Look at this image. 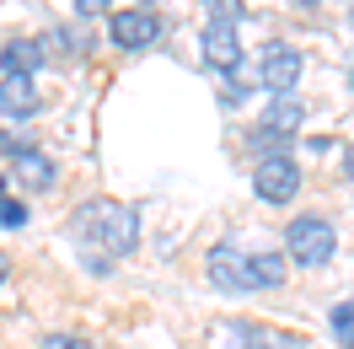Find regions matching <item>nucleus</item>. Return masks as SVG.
<instances>
[{"label":"nucleus","mask_w":354,"mask_h":349,"mask_svg":"<svg viewBox=\"0 0 354 349\" xmlns=\"http://www.w3.org/2000/svg\"><path fill=\"white\" fill-rule=\"evenodd\" d=\"M70 231L86 247V263H108V258L134 253L140 215H134L129 204H118V199H86V204L75 210V220H70Z\"/></svg>","instance_id":"nucleus-1"},{"label":"nucleus","mask_w":354,"mask_h":349,"mask_svg":"<svg viewBox=\"0 0 354 349\" xmlns=\"http://www.w3.org/2000/svg\"><path fill=\"white\" fill-rule=\"evenodd\" d=\"M333 247H338V231H333L328 215H301V220H290V231H285L290 263H301V269H322V263L333 258Z\"/></svg>","instance_id":"nucleus-2"},{"label":"nucleus","mask_w":354,"mask_h":349,"mask_svg":"<svg viewBox=\"0 0 354 349\" xmlns=\"http://www.w3.org/2000/svg\"><path fill=\"white\" fill-rule=\"evenodd\" d=\"M301 70H306V60H301V48L295 44H263V54H258V81H263L274 97H285V91L301 87Z\"/></svg>","instance_id":"nucleus-3"},{"label":"nucleus","mask_w":354,"mask_h":349,"mask_svg":"<svg viewBox=\"0 0 354 349\" xmlns=\"http://www.w3.org/2000/svg\"><path fill=\"white\" fill-rule=\"evenodd\" d=\"M252 188H258L263 204H290V199L301 194V167H295V156H263L258 172H252Z\"/></svg>","instance_id":"nucleus-4"},{"label":"nucleus","mask_w":354,"mask_h":349,"mask_svg":"<svg viewBox=\"0 0 354 349\" xmlns=\"http://www.w3.org/2000/svg\"><path fill=\"white\" fill-rule=\"evenodd\" d=\"M209 285H221V290H231V296L252 290V280H247V253L236 247V242L209 247Z\"/></svg>","instance_id":"nucleus-5"},{"label":"nucleus","mask_w":354,"mask_h":349,"mask_svg":"<svg viewBox=\"0 0 354 349\" xmlns=\"http://www.w3.org/2000/svg\"><path fill=\"white\" fill-rule=\"evenodd\" d=\"M161 38V17L145 11V6H134V11H118L113 17V44L118 48H151Z\"/></svg>","instance_id":"nucleus-6"},{"label":"nucleus","mask_w":354,"mask_h":349,"mask_svg":"<svg viewBox=\"0 0 354 349\" xmlns=\"http://www.w3.org/2000/svg\"><path fill=\"white\" fill-rule=\"evenodd\" d=\"M44 108V91L32 75H0V118H32Z\"/></svg>","instance_id":"nucleus-7"},{"label":"nucleus","mask_w":354,"mask_h":349,"mask_svg":"<svg viewBox=\"0 0 354 349\" xmlns=\"http://www.w3.org/2000/svg\"><path fill=\"white\" fill-rule=\"evenodd\" d=\"M11 177L22 183L27 194H48V188H54V161H48L38 145H22V151L11 156Z\"/></svg>","instance_id":"nucleus-8"},{"label":"nucleus","mask_w":354,"mask_h":349,"mask_svg":"<svg viewBox=\"0 0 354 349\" xmlns=\"http://www.w3.org/2000/svg\"><path fill=\"white\" fill-rule=\"evenodd\" d=\"M204 65H215V70H231L242 65V48H236V27H204Z\"/></svg>","instance_id":"nucleus-9"},{"label":"nucleus","mask_w":354,"mask_h":349,"mask_svg":"<svg viewBox=\"0 0 354 349\" xmlns=\"http://www.w3.org/2000/svg\"><path fill=\"white\" fill-rule=\"evenodd\" d=\"M48 48L38 44V38H6V48H0V75H32V70L44 65Z\"/></svg>","instance_id":"nucleus-10"},{"label":"nucleus","mask_w":354,"mask_h":349,"mask_svg":"<svg viewBox=\"0 0 354 349\" xmlns=\"http://www.w3.org/2000/svg\"><path fill=\"white\" fill-rule=\"evenodd\" d=\"M306 124V102L295 97V91H285V97H268V108H263V129L274 134H290L295 140V129Z\"/></svg>","instance_id":"nucleus-11"},{"label":"nucleus","mask_w":354,"mask_h":349,"mask_svg":"<svg viewBox=\"0 0 354 349\" xmlns=\"http://www.w3.org/2000/svg\"><path fill=\"white\" fill-rule=\"evenodd\" d=\"M290 274V258L285 253H247V280H252V290H279Z\"/></svg>","instance_id":"nucleus-12"},{"label":"nucleus","mask_w":354,"mask_h":349,"mask_svg":"<svg viewBox=\"0 0 354 349\" xmlns=\"http://www.w3.org/2000/svg\"><path fill=\"white\" fill-rule=\"evenodd\" d=\"M268 344H274V333L258 323H225L215 333V349H268Z\"/></svg>","instance_id":"nucleus-13"},{"label":"nucleus","mask_w":354,"mask_h":349,"mask_svg":"<svg viewBox=\"0 0 354 349\" xmlns=\"http://www.w3.org/2000/svg\"><path fill=\"white\" fill-rule=\"evenodd\" d=\"M328 323H333V339H338L344 349H354V301H338Z\"/></svg>","instance_id":"nucleus-14"},{"label":"nucleus","mask_w":354,"mask_h":349,"mask_svg":"<svg viewBox=\"0 0 354 349\" xmlns=\"http://www.w3.org/2000/svg\"><path fill=\"white\" fill-rule=\"evenodd\" d=\"M204 11H209L215 27H236L242 22V0H204Z\"/></svg>","instance_id":"nucleus-15"},{"label":"nucleus","mask_w":354,"mask_h":349,"mask_svg":"<svg viewBox=\"0 0 354 349\" xmlns=\"http://www.w3.org/2000/svg\"><path fill=\"white\" fill-rule=\"evenodd\" d=\"M285 145H290V134H274V129H263V124L252 129V151L258 156H285Z\"/></svg>","instance_id":"nucleus-16"},{"label":"nucleus","mask_w":354,"mask_h":349,"mask_svg":"<svg viewBox=\"0 0 354 349\" xmlns=\"http://www.w3.org/2000/svg\"><path fill=\"white\" fill-rule=\"evenodd\" d=\"M0 226H6V231H17V226H27V204H22V199L0 194Z\"/></svg>","instance_id":"nucleus-17"},{"label":"nucleus","mask_w":354,"mask_h":349,"mask_svg":"<svg viewBox=\"0 0 354 349\" xmlns=\"http://www.w3.org/2000/svg\"><path fill=\"white\" fill-rule=\"evenodd\" d=\"M44 349H91V339H81V333H48Z\"/></svg>","instance_id":"nucleus-18"},{"label":"nucleus","mask_w":354,"mask_h":349,"mask_svg":"<svg viewBox=\"0 0 354 349\" xmlns=\"http://www.w3.org/2000/svg\"><path fill=\"white\" fill-rule=\"evenodd\" d=\"M268 349H311L306 339H301V333H274V344Z\"/></svg>","instance_id":"nucleus-19"},{"label":"nucleus","mask_w":354,"mask_h":349,"mask_svg":"<svg viewBox=\"0 0 354 349\" xmlns=\"http://www.w3.org/2000/svg\"><path fill=\"white\" fill-rule=\"evenodd\" d=\"M75 6H81V17H102L108 11V0H75Z\"/></svg>","instance_id":"nucleus-20"},{"label":"nucleus","mask_w":354,"mask_h":349,"mask_svg":"<svg viewBox=\"0 0 354 349\" xmlns=\"http://www.w3.org/2000/svg\"><path fill=\"white\" fill-rule=\"evenodd\" d=\"M344 172H349V177H354V145H349V156H344Z\"/></svg>","instance_id":"nucleus-21"},{"label":"nucleus","mask_w":354,"mask_h":349,"mask_svg":"<svg viewBox=\"0 0 354 349\" xmlns=\"http://www.w3.org/2000/svg\"><path fill=\"white\" fill-rule=\"evenodd\" d=\"M0 285H6V258H0Z\"/></svg>","instance_id":"nucleus-22"},{"label":"nucleus","mask_w":354,"mask_h":349,"mask_svg":"<svg viewBox=\"0 0 354 349\" xmlns=\"http://www.w3.org/2000/svg\"><path fill=\"white\" fill-rule=\"evenodd\" d=\"M295 6H317V0H295Z\"/></svg>","instance_id":"nucleus-23"},{"label":"nucleus","mask_w":354,"mask_h":349,"mask_svg":"<svg viewBox=\"0 0 354 349\" xmlns=\"http://www.w3.org/2000/svg\"><path fill=\"white\" fill-rule=\"evenodd\" d=\"M0 194H6V177H0Z\"/></svg>","instance_id":"nucleus-24"}]
</instances>
